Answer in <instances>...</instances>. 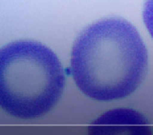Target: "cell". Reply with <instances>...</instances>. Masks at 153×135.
Returning a JSON list of instances; mask_svg holds the SVG:
<instances>
[{
    "label": "cell",
    "mask_w": 153,
    "mask_h": 135,
    "mask_svg": "<svg viewBox=\"0 0 153 135\" xmlns=\"http://www.w3.org/2000/svg\"><path fill=\"white\" fill-rule=\"evenodd\" d=\"M143 22L153 38V0H146L143 10Z\"/></svg>",
    "instance_id": "3957f363"
},
{
    "label": "cell",
    "mask_w": 153,
    "mask_h": 135,
    "mask_svg": "<svg viewBox=\"0 0 153 135\" xmlns=\"http://www.w3.org/2000/svg\"><path fill=\"white\" fill-rule=\"evenodd\" d=\"M148 52L137 28L121 18L87 27L72 50V74L90 97L111 99L136 89L146 74Z\"/></svg>",
    "instance_id": "6da1fadb"
},
{
    "label": "cell",
    "mask_w": 153,
    "mask_h": 135,
    "mask_svg": "<svg viewBox=\"0 0 153 135\" xmlns=\"http://www.w3.org/2000/svg\"><path fill=\"white\" fill-rule=\"evenodd\" d=\"M64 69L55 52L33 40L0 49V104L16 112L46 107L62 92Z\"/></svg>",
    "instance_id": "7a4b0ae2"
}]
</instances>
